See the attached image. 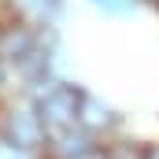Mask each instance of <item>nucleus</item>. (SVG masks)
Returning a JSON list of instances; mask_svg holds the SVG:
<instances>
[{
	"label": "nucleus",
	"mask_w": 159,
	"mask_h": 159,
	"mask_svg": "<svg viewBox=\"0 0 159 159\" xmlns=\"http://www.w3.org/2000/svg\"><path fill=\"white\" fill-rule=\"evenodd\" d=\"M81 104H85V93H81L78 85H52L48 93H41L37 115L52 133H67V129L78 126Z\"/></svg>",
	"instance_id": "obj_1"
},
{
	"label": "nucleus",
	"mask_w": 159,
	"mask_h": 159,
	"mask_svg": "<svg viewBox=\"0 0 159 159\" xmlns=\"http://www.w3.org/2000/svg\"><path fill=\"white\" fill-rule=\"evenodd\" d=\"M0 137H4V144H15V148H22V152H34V148L44 144L48 126L41 122L37 107H11V111L4 115Z\"/></svg>",
	"instance_id": "obj_2"
},
{
	"label": "nucleus",
	"mask_w": 159,
	"mask_h": 159,
	"mask_svg": "<svg viewBox=\"0 0 159 159\" xmlns=\"http://www.w3.org/2000/svg\"><path fill=\"white\" fill-rule=\"evenodd\" d=\"M34 48H37V34H34L30 26H15V22L0 26V56H11V59L19 63V59L30 56Z\"/></svg>",
	"instance_id": "obj_3"
},
{
	"label": "nucleus",
	"mask_w": 159,
	"mask_h": 159,
	"mask_svg": "<svg viewBox=\"0 0 159 159\" xmlns=\"http://www.w3.org/2000/svg\"><path fill=\"white\" fill-rule=\"evenodd\" d=\"M115 122H119V115H115V111H111L104 100H96V96H89V93H85L78 129H85V133H100V129H111Z\"/></svg>",
	"instance_id": "obj_4"
},
{
	"label": "nucleus",
	"mask_w": 159,
	"mask_h": 159,
	"mask_svg": "<svg viewBox=\"0 0 159 159\" xmlns=\"http://www.w3.org/2000/svg\"><path fill=\"white\" fill-rule=\"evenodd\" d=\"M15 67H19V74H22L26 81H41L44 74H48V52L34 48V52H30V56H22Z\"/></svg>",
	"instance_id": "obj_5"
},
{
	"label": "nucleus",
	"mask_w": 159,
	"mask_h": 159,
	"mask_svg": "<svg viewBox=\"0 0 159 159\" xmlns=\"http://www.w3.org/2000/svg\"><path fill=\"white\" fill-rule=\"evenodd\" d=\"M15 4H19L22 11H30L34 19H44V22L63 11V0H15Z\"/></svg>",
	"instance_id": "obj_6"
},
{
	"label": "nucleus",
	"mask_w": 159,
	"mask_h": 159,
	"mask_svg": "<svg viewBox=\"0 0 159 159\" xmlns=\"http://www.w3.org/2000/svg\"><path fill=\"white\" fill-rule=\"evenodd\" d=\"M96 7H104V11H129L133 7V0H93Z\"/></svg>",
	"instance_id": "obj_7"
},
{
	"label": "nucleus",
	"mask_w": 159,
	"mask_h": 159,
	"mask_svg": "<svg viewBox=\"0 0 159 159\" xmlns=\"http://www.w3.org/2000/svg\"><path fill=\"white\" fill-rule=\"evenodd\" d=\"M0 159H30V152H22V148H15V144H4V141H0Z\"/></svg>",
	"instance_id": "obj_8"
},
{
	"label": "nucleus",
	"mask_w": 159,
	"mask_h": 159,
	"mask_svg": "<svg viewBox=\"0 0 159 159\" xmlns=\"http://www.w3.org/2000/svg\"><path fill=\"white\" fill-rule=\"evenodd\" d=\"M74 159H111V152H107L104 144H93V148H85V152L74 156Z\"/></svg>",
	"instance_id": "obj_9"
},
{
	"label": "nucleus",
	"mask_w": 159,
	"mask_h": 159,
	"mask_svg": "<svg viewBox=\"0 0 159 159\" xmlns=\"http://www.w3.org/2000/svg\"><path fill=\"white\" fill-rule=\"evenodd\" d=\"M137 159H159V144H144V148H141V156Z\"/></svg>",
	"instance_id": "obj_10"
},
{
	"label": "nucleus",
	"mask_w": 159,
	"mask_h": 159,
	"mask_svg": "<svg viewBox=\"0 0 159 159\" xmlns=\"http://www.w3.org/2000/svg\"><path fill=\"white\" fill-rule=\"evenodd\" d=\"M4 78H7V63H4V56H0V85H4Z\"/></svg>",
	"instance_id": "obj_11"
},
{
	"label": "nucleus",
	"mask_w": 159,
	"mask_h": 159,
	"mask_svg": "<svg viewBox=\"0 0 159 159\" xmlns=\"http://www.w3.org/2000/svg\"><path fill=\"white\" fill-rule=\"evenodd\" d=\"M156 4H159V0H156Z\"/></svg>",
	"instance_id": "obj_12"
}]
</instances>
